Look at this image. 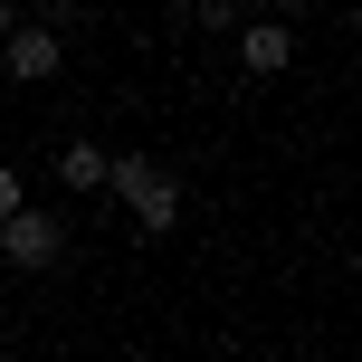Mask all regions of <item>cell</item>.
Returning <instances> with one entry per match:
<instances>
[{"label": "cell", "instance_id": "obj_1", "mask_svg": "<svg viewBox=\"0 0 362 362\" xmlns=\"http://www.w3.org/2000/svg\"><path fill=\"white\" fill-rule=\"evenodd\" d=\"M105 200H115L144 238H172V229H181V181L153 163V153H105Z\"/></svg>", "mask_w": 362, "mask_h": 362}, {"label": "cell", "instance_id": "obj_2", "mask_svg": "<svg viewBox=\"0 0 362 362\" xmlns=\"http://www.w3.org/2000/svg\"><path fill=\"white\" fill-rule=\"evenodd\" d=\"M57 257H67V219H57V210H10V219H0V267L48 276Z\"/></svg>", "mask_w": 362, "mask_h": 362}, {"label": "cell", "instance_id": "obj_3", "mask_svg": "<svg viewBox=\"0 0 362 362\" xmlns=\"http://www.w3.org/2000/svg\"><path fill=\"white\" fill-rule=\"evenodd\" d=\"M57 67H67V38H57L48 19H19V29L0 38V76H10V86H48Z\"/></svg>", "mask_w": 362, "mask_h": 362}, {"label": "cell", "instance_id": "obj_4", "mask_svg": "<svg viewBox=\"0 0 362 362\" xmlns=\"http://www.w3.org/2000/svg\"><path fill=\"white\" fill-rule=\"evenodd\" d=\"M229 57H238V76H286L296 67V19H238Z\"/></svg>", "mask_w": 362, "mask_h": 362}, {"label": "cell", "instance_id": "obj_5", "mask_svg": "<svg viewBox=\"0 0 362 362\" xmlns=\"http://www.w3.org/2000/svg\"><path fill=\"white\" fill-rule=\"evenodd\" d=\"M48 172H57V191H67V200H95V191H105V144H95V134H67Z\"/></svg>", "mask_w": 362, "mask_h": 362}, {"label": "cell", "instance_id": "obj_6", "mask_svg": "<svg viewBox=\"0 0 362 362\" xmlns=\"http://www.w3.org/2000/svg\"><path fill=\"white\" fill-rule=\"evenodd\" d=\"M191 19H200V29H238V19H248V0H191Z\"/></svg>", "mask_w": 362, "mask_h": 362}, {"label": "cell", "instance_id": "obj_7", "mask_svg": "<svg viewBox=\"0 0 362 362\" xmlns=\"http://www.w3.org/2000/svg\"><path fill=\"white\" fill-rule=\"evenodd\" d=\"M10 210H29V181H19L10 163H0V219H10Z\"/></svg>", "mask_w": 362, "mask_h": 362}, {"label": "cell", "instance_id": "obj_8", "mask_svg": "<svg viewBox=\"0 0 362 362\" xmlns=\"http://www.w3.org/2000/svg\"><path fill=\"white\" fill-rule=\"evenodd\" d=\"M10 29H19V0H0V38H10Z\"/></svg>", "mask_w": 362, "mask_h": 362}, {"label": "cell", "instance_id": "obj_9", "mask_svg": "<svg viewBox=\"0 0 362 362\" xmlns=\"http://www.w3.org/2000/svg\"><path fill=\"white\" fill-rule=\"evenodd\" d=\"M257 362H286V353H257Z\"/></svg>", "mask_w": 362, "mask_h": 362}]
</instances>
